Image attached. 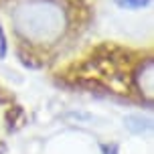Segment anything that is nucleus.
Wrapping results in <instances>:
<instances>
[{"instance_id": "nucleus-1", "label": "nucleus", "mask_w": 154, "mask_h": 154, "mask_svg": "<svg viewBox=\"0 0 154 154\" xmlns=\"http://www.w3.org/2000/svg\"><path fill=\"white\" fill-rule=\"evenodd\" d=\"M116 2H118V4H120L122 8H132V10H134V8L146 6L150 0H116Z\"/></svg>"}]
</instances>
